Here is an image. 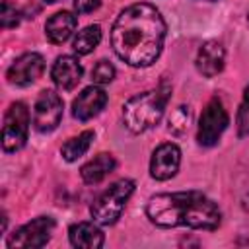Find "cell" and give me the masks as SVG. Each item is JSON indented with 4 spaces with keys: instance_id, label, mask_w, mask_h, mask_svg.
Returning <instances> with one entry per match:
<instances>
[{
    "instance_id": "cell-1",
    "label": "cell",
    "mask_w": 249,
    "mask_h": 249,
    "mask_svg": "<svg viewBox=\"0 0 249 249\" xmlns=\"http://www.w3.org/2000/svg\"><path fill=\"white\" fill-rule=\"evenodd\" d=\"M165 21L152 4L138 2L124 8L111 29V45L121 60L134 68L150 66L161 53Z\"/></svg>"
},
{
    "instance_id": "cell-2",
    "label": "cell",
    "mask_w": 249,
    "mask_h": 249,
    "mask_svg": "<svg viewBox=\"0 0 249 249\" xmlns=\"http://www.w3.org/2000/svg\"><path fill=\"white\" fill-rule=\"evenodd\" d=\"M146 216L160 228L216 230L222 222L218 204L198 191L154 195L146 204Z\"/></svg>"
},
{
    "instance_id": "cell-3",
    "label": "cell",
    "mask_w": 249,
    "mask_h": 249,
    "mask_svg": "<svg viewBox=\"0 0 249 249\" xmlns=\"http://www.w3.org/2000/svg\"><path fill=\"white\" fill-rule=\"evenodd\" d=\"M169 93H171V89L163 84L158 89H150V91L130 97L123 105L124 126L134 134L146 132L148 128L156 126L160 123V119L163 117V109H165Z\"/></svg>"
},
{
    "instance_id": "cell-4",
    "label": "cell",
    "mask_w": 249,
    "mask_h": 249,
    "mask_svg": "<svg viewBox=\"0 0 249 249\" xmlns=\"http://www.w3.org/2000/svg\"><path fill=\"white\" fill-rule=\"evenodd\" d=\"M132 193H134V181H130V179H119L113 185H109V189H105L93 200V204L89 208L93 222H97L101 226L115 224L121 218L124 204L128 202Z\"/></svg>"
},
{
    "instance_id": "cell-5",
    "label": "cell",
    "mask_w": 249,
    "mask_h": 249,
    "mask_svg": "<svg viewBox=\"0 0 249 249\" xmlns=\"http://www.w3.org/2000/svg\"><path fill=\"white\" fill-rule=\"evenodd\" d=\"M29 132V109L25 103L16 101L10 105L2 126V148L4 152H18L25 146Z\"/></svg>"
},
{
    "instance_id": "cell-6",
    "label": "cell",
    "mask_w": 249,
    "mask_h": 249,
    "mask_svg": "<svg viewBox=\"0 0 249 249\" xmlns=\"http://www.w3.org/2000/svg\"><path fill=\"white\" fill-rule=\"evenodd\" d=\"M230 124V117L228 111L224 109L222 101L218 97L210 99L200 115L198 121V132H196V140L200 146H214L220 136L224 134V130Z\"/></svg>"
},
{
    "instance_id": "cell-7",
    "label": "cell",
    "mask_w": 249,
    "mask_h": 249,
    "mask_svg": "<svg viewBox=\"0 0 249 249\" xmlns=\"http://www.w3.org/2000/svg\"><path fill=\"white\" fill-rule=\"evenodd\" d=\"M54 231V220L51 216H39L19 230H16L10 239L8 247H21V249H35L49 243L51 235Z\"/></svg>"
},
{
    "instance_id": "cell-8",
    "label": "cell",
    "mask_w": 249,
    "mask_h": 249,
    "mask_svg": "<svg viewBox=\"0 0 249 249\" xmlns=\"http://www.w3.org/2000/svg\"><path fill=\"white\" fill-rule=\"evenodd\" d=\"M62 99L58 93L45 89L39 93L33 107V124L39 132H51L60 124L62 119Z\"/></svg>"
},
{
    "instance_id": "cell-9",
    "label": "cell",
    "mask_w": 249,
    "mask_h": 249,
    "mask_svg": "<svg viewBox=\"0 0 249 249\" xmlns=\"http://www.w3.org/2000/svg\"><path fill=\"white\" fill-rule=\"evenodd\" d=\"M43 70H45V58L39 53H23L8 68L6 78L10 84L25 88V86L33 84L35 80H39Z\"/></svg>"
},
{
    "instance_id": "cell-10",
    "label": "cell",
    "mask_w": 249,
    "mask_h": 249,
    "mask_svg": "<svg viewBox=\"0 0 249 249\" xmlns=\"http://www.w3.org/2000/svg\"><path fill=\"white\" fill-rule=\"evenodd\" d=\"M179 165H181V150L175 144L165 142L158 146L152 154L150 175L158 181H167L179 171Z\"/></svg>"
},
{
    "instance_id": "cell-11",
    "label": "cell",
    "mask_w": 249,
    "mask_h": 249,
    "mask_svg": "<svg viewBox=\"0 0 249 249\" xmlns=\"http://www.w3.org/2000/svg\"><path fill=\"white\" fill-rule=\"evenodd\" d=\"M107 105V93L105 89H101L99 86H89L84 88L78 97L72 103V115L78 121H89L93 117H97L103 107Z\"/></svg>"
},
{
    "instance_id": "cell-12",
    "label": "cell",
    "mask_w": 249,
    "mask_h": 249,
    "mask_svg": "<svg viewBox=\"0 0 249 249\" xmlns=\"http://www.w3.org/2000/svg\"><path fill=\"white\" fill-rule=\"evenodd\" d=\"M84 68L80 64V60L72 54H62L54 60L53 68H51V78L54 82V86L58 89H72L78 86V82L82 80Z\"/></svg>"
},
{
    "instance_id": "cell-13",
    "label": "cell",
    "mask_w": 249,
    "mask_h": 249,
    "mask_svg": "<svg viewBox=\"0 0 249 249\" xmlns=\"http://www.w3.org/2000/svg\"><path fill=\"white\" fill-rule=\"evenodd\" d=\"M226 60V51L218 41H206L198 53H196V70L204 78H214L216 74L222 72Z\"/></svg>"
},
{
    "instance_id": "cell-14",
    "label": "cell",
    "mask_w": 249,
    "mask_h": 249,
    "mask_svg": "<svg viewBox=\"0 0 249 249\" xmlns=\"http://www.w3.org/2000/svg\"><path fill=\"white\" fill-rule=\"evenodd\" d=\"M68 237H70V243L80 249H99L105 243V235L99 230L97 222L95 224L93 222H78V224L70 226Z\"/></svg>"
},
{
    "instance_id": "cell-15",
    "label": "cell",
    "mask_w": 249,
    "mask_h": 249,
    "mask_svg": "<svg viewBox=\"0 0 249 249\" xmlns=\"http://www.w3.org/2000/svg\"><path fill=\"white\" fill-rule=\"evenodd\" d=\"M76 25H78L76 16L62 10V12L53 14V16L47 19V23H45V35H47V39H49L51 43L60 45V43H64V41L70 39V35L74 33Z\"/></svg>"
},
{
    "instance_id": "cell-16",
    "label": "cell",
    "mask_w": 249,
    "mask_h": 249,
    "mask_svg": "<svg viewBox=\"0 0 249 249\" xmlns=\"http://www.w3.org/2000/svg\"><path fill=\"white\" fill-rule=\"evenodd\" d=\"M115 165H117L115 158H113L111 154H105V152H103V154H97L93 160H89L86 165H82L80 175H82L84 183L95 185V183L103 181V179L115 169Z\"/></svg>"
},
{
    "instance_id": "cell-17",
    "label": "cell",
    "mask_w": 249,
    "mask_h": 249,
    "mask_svg": "<svg viewBox=\"0 0 249 249\" xmlns=\"http://www.w3.org/2000/svg\"><path fill=\"white\" fill-rule=\"evenodd\" d=\"M93 136H95L93 130H84L82 134L70 138V140L62 146V150H60V152H62V158H64L66 161H76L78 158H82V156L89 150Z\"/></svg>"
},
{
    "instance_id": "cell-18",
    "label": "cell",
    "mask_w": 249,
    "mask_h": 249,
    "mask_svg": "<svg viewBox=\"0 0 249 249\" xmlns=\"http://www.w3.org/2000/svg\"><path fill=\"white\" fill-rule=\"evenodd\" d=\"M101 41V27L99 25H88L82 31H78V35L74 37L72 49L78 54H89Z\"/></svg>"
},
{
    "instance_id": "cell-19",
    "label": "cell",
    "mask_w": 249,
    "mask_h": 249,
    "mask_svg": "<svg viewBox=\"0 0 249 249\" xmlns=\"http://www.w3.org/2000/svg\"><path fill=\"white\" fill-rule=\"evenodd\" d=\"M189 123H191V109L185 107V105H179V107L173 109V113L169 115L167 128H169L173 134H183V132L189 128Z\"/></svg>"
},
{
    "instance_id": "cell-20",
    "label": "cell",
    "mask_w": 249,
    "mask_h": 249,
    "mask_svg": "<svg viewBox=\"0 0 249 249\" xmlns=\"http://www.w3.org/2000/svg\"><path fill=\"white\" fill-rule=\"evenodd\" d=\"M237 134L247 136L249 134V86L243 91V99L237 111Z\"/></svg>"
},
{
    "instance_id": "cell-21",
    "label": "cell",
    "mask_w": 249,
    "mask_h": 249,
    "mask_svg": "<svg viewBox=\"0 0 249 249\" xmlns=\"http://www.w3.org/2000/svg\"><path fill=\"white\" fill-rule=\"evenodd\" d=\"M91 78L95 84H109L115 78V66L107 60H99L91 70Z\"/></svg>"
},
{
    "instance_id": "cell-22",
    "label": "cell",
    "mask_w": 249,
    "mask_h": 249,
    "mask_svg": "<svg viewBox=\"0 0 249 249\" xmlns=\"http://www.w3.org/2000/svg\"><path fill=\"white\" fill-rule=\"evenodd\" d=\"M0 23L4 29L16 27L19 23V10L16 6H12L8 0L2 2V14H0Z\"/></svg>"
},
{
    "instance_id": "cell-23",
    "label": "cell",
    "mask_w": 249,
    "mask_h": 249,
    "mask_svg": "<svg viewBox=\"0 0 249 249\" xmlns=\"http://www.w3.org/2000/svg\"><path fill=\"white\" fill-rule=\"evenodd\" d=\"M101 4V0H74V10L78 14H89L93 10H97Z\"/></svg>"
},
{
    "instance_id": "cell-24",
    "label": "cell",
    "mask_w": 249,
    "mask_h": 249,
    "mask_svg": "<svg viewBox=\"0 0 249 249\" xmlns=\"http://www.w3.org/2000/svg\"><path fill=\"white\" fill-rule=\"evenodd\" d=\"M45 2H49V4H53V2H58V0H45Z\"/></svg>"
},
{
    "instance_id": "cell-25",
    "label": "cell",
    "mask_w": 249,
    "mask_h": 249,
    "mask_svg": "<svg viewBox=\"0 0 249 249\" xmlns=\"http://www.w3.org/2000/svg\"><path fill=\"white\" fill-rule=\"evenodd\" d=\"M247 23H249V14H247Z\"/></svg>"
}]
</instances>
